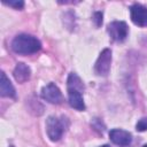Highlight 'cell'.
Returning <instances> with one entry per match:
<instances>
[{
	"instance_id": "1",
	"label": "cell",
	"mask_w": 147,
	"mask_h": 147,
	"mask_svg": "<svg viewBox=\"0 0 147 147\" xmlns=\"http://www.w3.org/2000/svg\"><path fill=\"white\" fill-rule=\"evenodd\" d=\"M68 101L69 105L77 109V110H85V103H84V99H83V90H84V85L80 80V78L75 74L71 72L68 77Z\"/></svg>"
},
{
	"instance_id": "2",
	"label": "cell",
	"mask_w": 147,
	"mask_h": 147,
	"mask_svg": "<svg viewBox=\"0 0 147 147\" xmlns=\"http://www.w3.org/2000/svg\"><path fill=\"white\" fill-rule=\"evenodd\" d=\"M41 48V42L34 36L21 33L17 34L11 41V49L22 55H29L37 53Z\"/></svg>"
},
{
	"instance_id": "3",
	"label": "cell",
	"mask_w": 147,
	"mask_h": 147,
	"mask_svg": "<svg viewBox=\"0 0 147 147\" xmlns=\"http://www.w3.org/2000/svg\"><path fill=\"white\" fill-rule=\"evenodd\" d=\"M64 129L65 126L60 118L55 116H49L46 119V132L52 141H59L63 136Z\"/></svg>"
},
{
	"instance_id": "4",
	"label": "cell",
	"mask_w": 147,
	"mask_h": 147,
	"mask_svg": "<svg viewBox=\"0 0 147 147\" xmlns=\"http://www.w3.org/2000/svg\"><path fill=\"white\" fill-rule=\"evenodd\" d=\"M107 32L111 40L116 42H122L126 39L129 33V28L125 22L123 21H114L108 24Z\"/></svg>"
},
{
	"instance_id": "5",
	"label": "cell",
	"mask_w": 147,
	"mask_h": 147,
	"mask_svg": "<svg viewBox=\"0 0 147 147\" xmlns=\"http://www.w3.org/2000/svg\"><path fill=\"white\" fill-rule=\"evenodd\" d=\"M110 64H111V51L109 48H105L100 53L94 64L95 74L98 76H107L110 70Z\"/></svg>"
},
{
	"instance_id": "6",
	"label": "cell",
	"mask_w": 147,
	"mask_h": 147,
	"mask_svg": "<svg viewBox=\"0 0 147 147\" xmlns=\"http://www.w3.org/2000/svg\"><path fill=\"white\" fill-rule=\"evenodd\" d=\"M40 95L44 100H46L47 102L53 103V105H60L63 101L62 93H61L60 88L54 83H49V84L45 85L41 88Z\"/></svg>"
},
{
	"instance_id": "7",
	"label": "cell",
	"mask_w": 147,
	"mask_h": 147,
	"mask_svg": "<svg viewBox=\"0 0 147 147\" xmlns=\"http://www.w3.org/2000/svg\"><path fill=\"white\" fill-rule=\"evenodd\" d=\"M131 21L138 26H147V7L134 3L130 7Z\"/></svg>"
},
{
	"instance_id": "8",
	"label": "cell",
	"mask_w": 147,
	"mask_h": 147,
	"mask_svg": "<svg viewBox=\"0 0 147 147\" xmlns=\"http://www.w3.org/2000/svg\"><path fill=\"white\" fill-rule=\"evenodd\" d=\"M110 140L118 146H129L132 141V136L129 131L122 129H113L109 132Z\"/></svg>"
},
{
	"instance_id": "9",
	"label": "cell",
	"mask_w": 147,
	"mask_h": 147,
	"mask_svg": "<svg viewBox=\"0 0 147 147\" xmlns=\"http://www.w3.org/2000/svg\"><path fill=\"white\" fill-rule=\"evenodd\" d=\"M14 78L16 79V82L18 83H25L26 80L30 79L31 76V69L28 64L23 63V62H18L14 69Z\"/></svg>"
},
{
	"instance_id": "10",
	"label": "cell",
	"mask_w": 147,
	"mask_h": 147,
	"mask_svg": "<svg viewBox=\"0 0 147 147\" xmlns=\"http://www.w3.org/2000/svg\"><path fill=\"white\" fill-rule=\"evenodd\" d=\"M0 95L3 98H15L16 92L15 88L9 80V78L6 76L3 71H1V79H0Z\"/></svg>"
},
{
	"instance_id": "11",
	"label": "cell",
	"mask_w": 147,
	"mask_h": 147,
	"mask_svg": "<svg viewBox=\"0 0 147 147\" xmlns=\"http://www.w3.org/2000/svg\"><path fill=\"white\" fill-rule=\"evenodd\" d=\"M2 2H3L5 5H7V6H10V7L15 8V9H22V8L24 7V2H23L22 0H11V1H6V0H3Z\"/></svg>"
},
{
	"instance_id": "12",
	"label": "cell",
	"mask_w": 147,
	"mask_h": 147,
	"mask_svg": "<svg viewBox=\"0 0 147 147\" xmlns=\"http://www.w3.org/2000/svg\"><path fill=\"white\" fill-rule=\"evenodd\" d=\"M136 129H137V131H139V132L146 131V130H147V117L140 118V119L137 122V124H136Z\"/></svg>"
},
{
	"instance_id": "13",
	"label": "cell",
	"mask_w": 147,
	"mask_h": 147,
	"mask_svg": "<svg viewBox=\"0 0 147 147\" xmlns=\"http://www.w3.org/2000/svg\"><path fill=\"white\" fill-rule=\"evenodd\" d=\"M93 21L96 26H100L102 24V13L101 11H95L93 15Z\"/></svg>"
},
{
	"instance_id": "14",
	"label": "cell",
	"mask_w": 147,
	"mask_h": 147,
	"mask_svg": "<svg viewBox=\"0 0 147 147\" xmlns=\"http://www.w3.org/2000/svg\"><path fill=\"white\" fill-rule=\"evenodd\" d=\"M100 147H110L109 145H103V146H100Z\"/></svg>"
},
{
	"instance_id": "15",
	"label": "cell",
	"mask_w": 147,
	"mask_h": 147,
	"mask_svg": "<svg viewBox=\"0 0 147 147\" xmlns=\"http://www.w3.org/2000/svg\"><path fill=\"white\" fill-rule=\"evenodd\" d=\"M144 147H147V144H146V145H144Z\"/></svg>"
}]
</instances>
